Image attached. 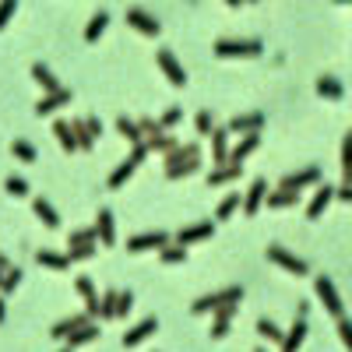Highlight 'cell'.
<instances>
[{"mask_svg": "<svg viewBox=\"0 0 352 352\" xmlns=\"http://www.w3.org/2000/svg\"><path fill=\"white\" fill-rule=\"evenodd\" d=\"M264 113H236L229 120V134H261Z\"/></svg>", "mask_w": 352, "mask_h": 352, "instance_id": "obj_12", "label": "cell"}, {"mask_svg": "<svg viewBox=\"0 0 352 352\" xmlns=\"http://www.w3.org/2000/svg\"><path fill=\"white\" fill-rule=\"evenodd\" d=\"M243 4H261V0H243Z\"/></svg>", "mask_w": 352, "mask_h": 352, "instance_id": "obj_56", "label": "cell"}, {"mask_svg": "<svg viewBox=\"0 0 352 352\" xmlns=\"http://www.w3.org/2000/svg\"><path fill=\"white\" fill-rule=\"evenodd\" d=\"M106 25H109V14L106 11L92 14V21H88V28H85V43H99V36L106 32Z\"/></svg>", "mask_w": 352, "mask_h": 352, "instance_id": "obj_33", "label": "cell"}, {"mask_svg": "<svg viewBox=\"0 0 352 352\" xmlns=\"http://www.w3.org/2000/svg\"><path fill=\"white\" fill-rule=\"evenodd\" d=\"M236 310H240V303H226V307H219L208 335H212V338H226V331H229V324H232V317H236Z\"/></svg>", "mask_w": 352, "mask_h": 352, "instance_id": "obj_20", "label": "cell"}, {"mask_svg": "<svg viewBox=\"0 0 352 352\" xmlns=\"http://www.w3.org/2000/svg\"><path fill=\"white\" fill-rule=\"evenodd\" d=\"M134 310V292L131 289H124L120 296H116V317H127Z\"/></svg>", "mask_w": 352, "mask_h": 352, "instance_id": "obj_43", "label": "cell"}, {"mask_svg": "<svg viewBox=\"0 0 352 352\" xmlns=\"http://www.w3.org/2000/svg\"><path fill=\"white\" fill-rule=\"evenodd\" d=\"M96 229H99V243H102V247H113V243H116V222H113V212H109V208H99Z\"/></svg>", "mask_w": 352, "mask_h": 352, "instance_id": "obj_24", "label": "cell"}, {"mask_svg": "<svg viewBox=\"0 0 352 352\" xmlns=\"http://www.w3.org/2000/svg\"><path fill=\"white\" fill-rule=\"evenodd\" d=\"M268 208L272 212H282V208H292V204L300 201V190H289V187H278V190H268Z\"/></svg>", "mask_w": 352, "mask_h": 352, "instance_id": "obj_25", "label": "cell"}, {"mask_svg": "<svg viewBox=\"0 0 352 352\" xmlns=\"http://www.w3.org/2000/svg\"><path fill=\"white\" fill-rule=\"evenodd\" d=\"M85 124H88V131H92L96 141H99V134H102V120H99V116H85Z\"/></svg>", "mask_w": 352, "mask_h": 352, "instance_id": "obj_51", "label": "cell"}, {"mask_svg": "<svg viewBox=\"0 0 352 352\" xmlns=\"http://www.w3.org/2000/svg\"><path fill=\"white\" fill-rule=\"evenodd\" d=\"M32 78H36V81H39V85L46 88V92H60V88H64L60 81L53 78V71H50L46 64H32Z\"/></svg>", "mask_w": 352, "mask_h": 352, "instance_id": "obj_34", "label": "cell"}, {"mask_svg": "<svg viewBox=\"0 0 352 352\" xmlns=\"http://www.w3.org/2000/svg\"><path fill=\"white\" fill-rule=\"evenodd\" d=\"M264 257H268L272 264H278L282 272H289V275H310V264L303 261V257H296V254H289L285 247H278V243H268L264 247Z\"/></svg>", "mask_w": 352, "mask_h": 352, "instance_id": "obj_5", "label": "cell"}, {"mask_svg": "<svg viewBox=\"0 0 352 352\" xmlns=\"http://www.w3.org/2000/svg\"><path fill=\"white\" fill-rule=\"evenodd\" d=\"M116 296H120L116 289L102 292V300H99V320H116Z\"/></svg>", "mask_w": 352, "mask_h": 352, "instance_id": "obj_38", "label": "cell"}, {"mask_svg": "<svg viewBox=\"0 0 352 352\" xmlns=\"http://www.w3.org/2000/svg\"><path fill=\"white\" fill-rule=\"evenodd\" d=\"M71 131H74V138H78V152H92V148H96V134L88 131L85 116H81V120H71Z\"/></svg>", "mask_w": 352, "mask_h": 352, "instance_id": "obj_30", "label": "cell"}, {"mask_svg": "<svg viewBox=\"0 0 352 352\" xmlns=\"http://www.w3.org/2000/svg\"><path fill=\"white\" fill-rule=\"evenodd\" d=\"M257 335H261L264 342H275L278 349H282V342H285V335L275 328V320H268V317H261V320H257Z\"/></svg>", "mask_w": 352, "mask_h": 352, "instance_id": "obj_36", "label": "cell"}, {"mask_svg": "<svg viewBox=\"0 0 352 352\" xmlns=\"http://www.w3.org/2000/svg\"><path fill=\"white\" fill-rule=\"evenodd\" d=\"M18 285H21V268H8L4 282H0V292H4V296H8V292H14Z\"/></svg>", "mask_w": 352, "mask_h": 352, "instance_id": "obj_44", "label": "cell"}, {"mask_svg": "<svg viewBox=\"0 0 352 352\" xmlns=\"http://www.w3.org/2000/svg\"><path fill=\"white\" fill-rule=\"evenodd\" d=\"M345 184H352V173H345Z\"/></svg>", "mask_w": 352, "mask_h": 352, "instance_id": "obj_55", "label": "cell"}, {"mask_svg": "<svg viewBox=\"0 0 352 352\" xmlns=\"http://www.w3.org/2000/svg\"><path fill=\"white\" fill-rule=\"evenodd\" d=\"M335 197H338V201H345V204H352V184H342V187H335Z\"/></svg>", "mask_w": 352, "mask_h": 352, "instance_id": "obj_50", "label": "cell"}, {"mask_svg": "<svg viewBox=\"0 0 352 352\" xmlns=\"http://www.w3.org/2000/svg\"><path fill=\"white\" fill-rule=\"evenodd\" d=\"M240 208H243V197H240V190H232V194H226V197H222V204L215 208V219H219V222H226V219L236 215Z\"/></svg>", "mask_w": 352, "mask_h": 352, "instance_id": "obj_29", "label": "cell"}, {"mask_svg": "<svg viewBox=\"0 0 352 352\" xmlns=\"http://www.w3.org/2000/svg\"><path fill=\"white\" fill-rule=\"evenodd\" d=\"M335 4H352V0H335Z\"/></svg>", "mask_w": 352, "mask_h": 352, "instance_id": "obj_57", "label": "cell"}, {"mask_svg": "<svg viewBox=\"0 0 352 352\" xmlns=\"http://www.w3.org/2000/svg\"><path fill=\"white\" fill-rule=\"evenodd\" d=\"M314 292H317V300L324 303V310L338 320L342 314H345V303H342V296H338V289H335V282L328 278V275H317L314 278Z\"/></svg>", "mask_w": 352, "mask_h": 352, "instance_id": "obj_6", "label": "cell"}, {"mask_svg": "<svg viewBox=\"0 0 352 352\" xmlns=\"http://www.w3.org/2000/svg\"><path fill=\"white\" fill-rule=\"evenodd\" d=\"M4 190H8L11 197H28V184L21 180V176H8V180H4Z\"/></svg>", "mask_w": 352, "mask_h": 352, "instance_id": "obj_41", "label": "cell"}, {"mask_svg": "<svg viewBox=\"0 0 352 352\" xmlns=\"http://www.w3.org/2000/svg\"><path fill=\"white\" fill-rule=\"evenodd\" d=\"M352 173V131L342 138V176Z\"/></svg>", "mask_w": 352, "mask_h": 352, "instance_id": "obj_45", "label": "cell"}, {"mask_svg": "<svg viewBox=\"0 0 352 352\" xmlns=\"http://www.w3.org/2000/svg\"><path fill=\"white\" fill-rule=\"evenodd\" d=\"M127 25L134 28V32L148 36V39H155V36L162 32V21H159L155 14H148L144 8H127Z\"/></svg>", "mask_w": 352, "mask_h": 352, "instance_id": "obj_8", "label": "cell"}, {"mask_svg": "<svg viewBox=\"0 0 352 352\" xmlns=\"http://www.w3.org/2000/svg\"><path fill=\"white\" fill-rule=\"evenodd\" d=\"M11 155H14L18 162H36V159H39V152H36L28 141H21V138H14V141H11Z\"/></svg>", "mask_w": 352, "mask_h": 352, "instance_id": "obj_37", "label": "cell"}, {"mask_svg": "<svg viewBox=\"0 0 352 352\" xmlns=\"http://www.w3.org/2000/svg\"><path fill=\"white\" fill-rule=\"evenodd\" d=\"M116 131H120L131 144H138V141H144V131H141V124L138 120H131V116H120V120H116Z\"/></svg>", "mask_w": 352, "mask_h": 352, "instance_id": "obj_35", "label": "cell"}, {"mask_svg": "<svg viewBox=\"0 0 352 352\" xmlns=\"http://www.w3.org/2000/svg\"><path fill=\"white\" fill-rule=\"evenodd\" d=\"M264 197H268V180H264V176H257V180L250 184V190L243 194V215H247V219H254V215L261 212Z\"/></svg>", "mask_w": 352, "mask_h": 352, "instance_id": "obj_11", "label": "cell"}, {"mask_svg": "<svg viewBox=\"0 0 352 352\" xmlns=\"http://www.w3.org/2000/svg\"><path fill=\"white\" fill-rule=\"evenodd\" d=\"M155 64H159V71L166 74V81H169L173 88H184V85H187V67L176 60L173 50H155Z\"/></svg>", "mask_w": 352, "mask_h": 352, "instance_id": "obj_7", "label": "cell"}, {"mask_svg": "<svg viewBox=\"0 0 352 352\" xmlns=\"http://www.w3.org/2000/svg\"><path fill=\"white\" fill-rule=\"evenodd\" d=\"M99 335H102L99 324H96V320H88V324H81L78 331H71V335L64 338V345H67V349H85V345H92Z\"/></svg>", "mask_w": 352, "mask_h": 352, "instance_id": "obj_19", "label": "cell"}, {"mask_svg": "<svg viewBox=\"0 0 352 352\" xmlns=\"http://www.w3.org/2000/svg\"><path fill=\"white\" fill-rule=\"evenodd\" d=\"M338 338H342V345H345V349H352V320L338 317Z\"/></svg>", "mask_w": 352, "mask_h": 352, "instance_id": "obj_49", "label": "cell"}, {"mask_svg": "<svg viewBox=\"0 0 352 352\" xmlns=\"http://www.w3.org/2000/svg\"><path fill=\"white\" fill-rule=\"evenodd\" d=\"M67 257H71V261H88V257H96V243H71Z\"/></svg>", "mask_w": 352, "mask_h": 352, "instance_id": "obj_42", "label": "cell"}, {"mask_svg": "<svg viewBox=\"0 0 352 352\" xmlns=\"http://www.w3.org/2000/svg\"><path fill=\"white\" fill-rule=\"evenodd\" d=\"M317 180H320V169H317V166H307V169H300V173H289V176H282L278 187L303 190V187H310V184H317Z\"/></svg>", "mask_w": 352, "mask_h": 352, "instance_id": "obj_13", "label": "cell"}, {"mask_svg": "<svg viewBox=\"0 0 352 352\" xmlns=\"http://www.w3.org/2000/svg\"><path fill=\"white\" fill-rule=\"evenodd\" d=\"M64 102H71V88H60V92H46L39 102H36V116H50L56 113Z\"/></svg>", "mask_w": 352, "mask_h": 352, "instance_id": "obj_21", "label": "cell"}, {"mask_svg": "<svg viewBox=\"0 0 352 352\" xmlns=\"http://www.w3.org/2000/svg\"><path fill=\"white\" fill-rule=\"evenodd\" d=\"M240 176H243V166H236V162L215 166V169L208 173V187H222V184H232V180H240Z\"/></svg>", "mask_w": 352, "mask_h": 352, "instance_id": "obj_22", "label": "cell"}, {"mask_svg": "<svg viewBox=\"0 0 352 352\" xmlns=\"http://www.w3.org/2000/svg\"><path fill=\"white\" fill-rule=\"evenodd\" d=\"M331 201H335V187H328V184H324V187H317L314 197H310V204H307V219L317 222L320 215H324V208H328Z\"/></svg>", "mask_w": 352, "mask_h": 352, "instance_id": "obj_15", "label": "cell"}, {"mask_svg": "<svg viewBox=\"0 0 352 352\" xmlns=\"http://www.w3.org/2000/svg\"><path fill=\"white\" fill-rule=\"evenodd\" d=\"M197 169H201V144L197 141L176 144L166 155V180H184V176H194Z\"/></svg>", "mask_w": 352, "mask_h": 352, "instance_id": "obj_1", "label": "cell"}, {"mask_svg": "<svg viewBox=\"0 0 352 352\" xmlns=\"http://www.w3.org/2000/svg\"><path fill=\"white\" fill-rule=\"evenodd\" d=\"M36 261L43 264V268H50V272H67L74 264L67 254H53V250H36Z\"/></svg>", "mask_w": 352, "mask_h": 352, "instance_id": "obj_26", "label": "cell"}, {"mask_svg": "<svg viewBox=\"0 0 352 352\" xmlns=\"http://www.w3.org/2000/svg\"><path fill=\"white\" fill-rule=\"evenodd\" d=\"M226 4H229V8H240V4H243V0H226Z\"/></svg>", "mask_w": 352, "mask_h": 352, "instance_id": "obj_54", "label": "cell"}, {"mask_svg": "<svg viewBox=\"0 0 352 352\" xmlns=\"http://www.w3.org/2000/svg\"><path fill=\"white\" fill-rule=\"evenodd\" d=\"M303 338H307V317H296L292 328H289V335H285V342H282V352H296L303 345Z\"/></svg>", "mask_w": 352, "mask_h": 352, "instance_id": "obj_27", "label": "cell"}, {"mask_svg": "<svg viewBox=\"0 0 352 352\" xmlns=\"http://www.w3.org/2000/svg\"><path fill=\"white\" fill-rule=\"evenodd\" d=\"M208 138H212V166H226L229 162V127H215Z\"/></svg>", "mask_w": 352, "mask_h": 352, "instance_id": "obj_18", "label": "cell"}, {"mask_svg": "<svg viewBox=\"0 0 352 352\" xmlns=\"http://www.w3.org/2000/svg\"><path fill=\"white\" fill-rule=\"evenodd\" d=\"M212 236H215V222L208 219V222H194V226L180 229V232H176V243H180V247H190V243L212 240Z\"/></svg>", "mask_w": 352, "mask_h": 352, "instance_id": "obj_10", "label": "cell"}, {"mask_svg": "<svg viewBox=\"0 0 352 352\" xmlns=\"http://www.w3.org/2000/svg\"><path fill=\"white\" fill-rule=\"evenodd\" d=\"M180 120H184V109H180V106H173V109H166V113H162V120H159V124L169 131V127L180 124Z\"/></svg>", "mask_w": 352, "mask_h": 352, "instance_id": "obj_48", "label": "cell"}, {"mask_svg": "<svg viewBox=\"0 0 352 352\" xmlns=\"http://www.w3.org/2000/svg\"><path fill=\"white\" fill-rule=\"evenodd\" d=\"M314 88H317L320 99H331V102H342V99H345V85H342L338 78H331V74H320V78L314 81Z\"/></svg>", "mask_w": 352, "mask_h": 352, "instance_id": "obj_17", "label": "cell"}, {"mask_svg": "<svg viewBox=\"0 0 352 352\" xmlns=\"http://www.w3.org/2000/svg\"><path fill=\"white\" fill-rule=\"evenodd\" d=\"M144 144H148L152 152H159V155H169L180 141H176L173 134H166V131H159V134H148V141H144Z\"/></svg>", "mask_w": 352, "mask_h": 352, "instance_id": "obj_32", "label": "cell"}, {"mask_svg": "<svg viewBox=\"0 0 352 352\" xmlns=\"http://www.w3.org/2000/svg\"><path fill=\"white\" fill-rule=\"evenodd\" d=\"M155 331H159V320H155V317H144L138 328H131V331L120 338V345H124V349H134V345H141L144 338H152Z\"/></svg>", "mask_w": 352, "mask_h": 352, "instance_id": "obj_14", "label": "cell"}, {"mask_svg": "<svg viewBox=\"0 0 352 352\" xmlns=\"http://www.w3.org/2000/svg\"><path fill=\"white\" fill-rule=\"evenodd\" d=\"M4 320H8V300L0 296V324H4Z\"/></svg>", "mask_w": 352, "mask_h": 352, "instance_id": "obj_53", "label": "cell"}, {"mask_svg": "<svg viewBox=\"0 0 352 352\" xmlns=\"http://www.w3.org/2000/svg\"><path fill=\"white\" fill-rule=\"evenodd\" d=\"M257 148H261V134H243V138H240V144H232V148H229V162L243 166Z\"/></svg>", "mask_w": 352, "mask_h": 352, "instance_id": "obj_16", "label": "cell"}, {"mask_svg": "<svg viewBox=\"0 0 352 352\" xmlns=\"http://www.w3.org/2000/svg\"><path fill=\"white\" fill-rule=\"evenodd\" d=\"M194 127H197V134H204V138H208L215 127H212V113L208 109H201L197 116H194Z\"/></svg>", "mask_w": 352, "mask_h": 352, "instance_id": "obj_47", "label": "cell"}, {"mask_svg": "<svg viewBox=\"0 0 352 352\" xmlns=\"http://www.w3.org/2000/svg\"><path fill=\"white\" fill-rule=\"evenodd\" d=\"M88 320H96V317L88 314V310H85V314H74V317H67V320H56V324H53V331H50V335L64 342V338H67L71 331H78L81 324H88Z\"/></svg>", "mask_w": 352, "mask_h": 352, "instance_id": "obj_23", "label": "cell"}, {"mask_svg": "<svg viewBox=\"0 0 352 352\" xmlns=\"http://www.w3.org/2000/svg\"><path fill=\"white\" fill-rule=\"evenodd\" d=\"M8 268H11V264H8V257H4V254H0V282H4V275H8Z\"/></svg>", "mask_w": 352, "mask_h": 352, "instance_id": "obj_52", "label": "cell"}, {"mask_svg": "<svg viewBox=\"0 0 352 352\" xmlns=\"http://www.w3.org/2000/svg\"><path fill=\"white\" fill-rule=\"evenodd\" d=\"M53 134H56V141H60L64 152H78V138H74V131H71L67 120H56L53 124Z\"/></svg>", "mask_w": 352, "mask_h": 352, "instance_id": "obj_31", "label": "cell"}, {"mask_svg": "<svg viewBox=\"0 0 352 352\" xmlns=\"http://www.w3.org/2000/svg\"><path fill=\"white\" fill-rule=\"evenodd\" d=\"M71 243H99V229L92 226V229H74L71 236H67V247Z\"/></svg>", "mask_w": 352, "mask_h": 352, "instance_id": "obj_40", "label": "cell"}, {"mask_svg": "<svg viewBox=\"0 0 352 352\" xmlns=\"http://www.w3.org/2000/svg\"><path fill=\"white\" fill-rule=\"evenodd\" d=\"M169 243V232L155 229V232H138V236L127 240V250L131 254H144V250H162Z\"/></svg>", "mask_w": 352, "mask_h": 352, "instance_id": "obj_9", "label": "cell"}, {"mask_svg": "<svg viewBox=\"0 0 352 352\" xmlns=\"http://www.w3.org/2000/svg\"><path fill=\"white\" fill-rule=\"evenodd\" d=\"M212 50L222 60H257L264 53V43L261 39H215Z\"/></svg>", "mask_w": 352, "mask_h": 352, "instance_id": "obj_2", "label": "cell"}, {"mask_svg": "<svg viewBox=\"0 0 352 352\" xmlns=\"http://www.w3.org/2000/svg\"><path fill=\"white\" fill-rule=\"evenodd\" d=\"M14 11H18V0H0V32L8 28V21L14 18Z\"/></svg>", "mask_w": 352, "mask_h": 352, "instance_id": "obj_46", "label": "cell"}, {"mask_svg": "<svg viewBox=\"0 0 352 352\" xmlns=\"http://www.w3.org/2000/svg\"><path fill=\"white\" fill-rule=\"evenodd\" d=\"M243 300V285H226V289H219V292H208V296H201V300H194V314H215L219 307H226V303H240Z\"/></svg>", "mask_w": 352, "mask_h": 352, "instance_id": "obj_4", "label": "cell"}, {"mask_svg": "<svg viewBox=\"0 0 352 352\" xmlns=\"http://www.w3.org/2000/svg\"><path fill=\"white\" fill-rule=\"evenodd\" d=\"M159 257H162V264H184L187 261V247H180V243H176V247H162L159 250Z\"/></svg>", "mask_w": 352, "mask_h": 352, "instance_id": "obj_39", "label": "cell"}, {"mask_svg": "<svg viewBox=\"0 0 352 352\" xmlns=\"http://www.w3.org/2000/svg\"><path fill=\"white\" fill-rule=\"evenodd\" d=\"M32 208H36V215L43 219L46 229H60V215H56V208H53L46 197H36V201H32Z\"/></svg>", "mask_w": 352, "mask_h": 352, "instance_id": "obj_28", "label": "cell"}, {"mask_svg": "<svg viewBox=\"0 0 352 352\" xmlns=\"http://www.w3.org/2000/svg\"><path fill=\"white\" fill-rule=\"evenodd\" d=\"M148 152H152V148H148V144H144V141H138V144H134V148H131V155H127V159H124L120 166H116L113 173H109V190H120V187H124V184L131 180V176L138 173V166H141V159H144V155H148Z\"/></svg>", "mask_w": 352, "mask_h": 352, "instance_id": "obj_3", "label": "cell"}]
</instances>
